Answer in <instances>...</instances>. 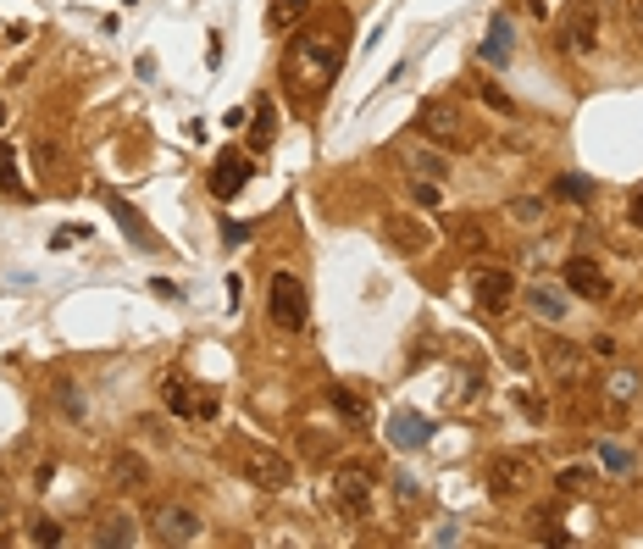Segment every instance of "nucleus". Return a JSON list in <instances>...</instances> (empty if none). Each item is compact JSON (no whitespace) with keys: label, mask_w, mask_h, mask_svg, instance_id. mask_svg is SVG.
<instances>
[{"label":"nucleus","mask_w":643,"mask_h":549,"mask_svg":"<svg viewBox=\"0 0 643 549\" xmlns=\"http://www.w3.org/2000/svg\"><path fill=\"white\" fill-rule=\"evenodd\" d=\"M316 6V0H272L266 6V28L272 34H289V28H300V17Z\"/></svg>","instance_id":"nucleus-19"},{"label":"nucleus","mask_w":643,"mask_h":549,"mask_svg":"<svg viewBox=\"0 0 643 549\" xmlns=\"http://www.w3.org/2000/svg\"><path fill=\"white\" fill-rule=\"evenodd\" d=\"M101 200H106V206H111V217H117V222H122V234H128V239H133V245H145V239H150V234H145V222H139V217H133V206H128V200H117V195H111V189H106V195H101Z\"/></svg>","instance_id":"nucleus-24"},{"label":"nucleus","mask_w":643,"mask_h":549,"mask_svg":"<svg viewBox=\"0 0 643 549\" xmlns=\"http://www.w3.org/2000/svg\"><path fill=\"white\" fill-rule=\"evenodd\" d=\"M56 400H62V410H67V417H83V394H78L72 383H56Z\"/></svg>","instance_id":"nucleus-32"},{"label":"nucleus","mask_w":643,"mask_h":549,"mask_svg":"<svg viewBox=\"0 0 643 549\" xmlns=\"http://www.w3.org/2000/svg\"><path fill=\"white\" fill-rule=\"evenodd\" d=\"M627 217H632V227H643V189L632 195V206H627Z\"/></svg>","instance_id":"nucleus-38"},{"label":"nucleus","mask_w":643,"mask_h":549,"mask_svg":"<svg viewBox=\"0 0 643 549\" xmlns=\"http://www.w3.org/2000/svg\"><path fill=\"white\" fill-rule=\"evenodd\" d=\"M266 311H272V323L289 328V333H300V328L311 323V294H305V284L294 278V272H272V284H266Z\"/></svg>","instance_id":"nucleus-3"},{"label":"nucleus","mask_w":643,"mask_h":549,"mask_svg":"<svg viewBox=\"0 0 643 549\" xmlns=\"http://www.w3.org/2000/svg\"><path fill=\"white\" fill-rule=\"evenodd\" d=\"M133 538H139V527H133L128 511H117V516H106V522L95 527V544H101V549H128Z\"/></svg>","instance_id":"nucleus-17"},{"label":"nucleus","mask_w":643,"mask_h":549,"mask_svg":"<svg viewBox=\"0 0 643 549\" xmlns=\"http://www.w3.org/2000/svg\"><path fill=\"white\" fill-rule=\"evenodd\" d=\"M250 172H255V167H250V156L227 145V150L211 161V195H216V200H234V195H245Z\"/></svg>","instance_id":"nucleus-10"},{"label":"nucleus","mask_w":643,"mask_h":549,"mask_svg":"<svg viewBox=\"0 0 643 549\" xmlns=\"http://www.w3.org/2000/svg\"><path fill=\"white\" fill-rule=\"evenodd\" d=\"M0 122H6V101H0Z\"/></svg>","instance_id":"nucleus-41"},{"label":"nucleus","mask_w":643,"mask_h":549,"mask_svg":"<svg viewBox=\"0 0 643 549\" xmlns=\"http://www.w3.org/2000/svg\"><path fill=\"white\" fill-rule=\"evenodd\" d=\"M222 239H227V245H245V239H250V227H245V222H227V227H222Z\"/></svg>","instance_id":"nucleus-36"},{"label":"nucleus","mask_w":643,"mask_h":549,"mask_svg":"<svg viewBox=\"0 0 643 549\" xmlns=\"http://www.w3.org/2000/svg\"><path fill=\"white\" fill-rule=\"evenodd\" d=\"M344 34H350V17L344 12H328V23H322V28H305L289 44V83H300L305 95H311V89H328L333 72L344 67Z\"/></svg>","instance_id":"nucleus-1"},{"label":"nucleus","mask_w":643,"mask_h":549,"mask_svg":"<svg viewBox=\"0 0 643 549\" xmlns=\"http://www.w3.org/2000/svg\"><path fill=\"white\" fill-rule=\"evenodd\" d=\"M389 245L405 250V255H422V250L433 245V227L417 222V217H389Z\"/></svg>","instance_id":"nucleus-15"},{"label":"nucleus","mask_w":643,"mask_h":549,"mask_svg":"<svg viewBox=\"0 0 643 549\" xmlns=\"http://www.w3.org/2000/svg\"><path fill=\"white\" fill-rule=\"evenodd\" d=\"M472 300H477V311L504 316V311H511V300H516V278L504 266H477L472 272Z\"/></svg>","instance_id":"nucleus-8"},{"label":"nucleus","mask_w":643,"mask_h":549,"mask_svg":"<svg viewBox=\"0 0 643 549\" xmlns=\"http://www.w3.org/2000/svg\"><path fill=\"white\" fill-rule=\"evenodd\" d=\"M410 167H417L422 178H433V183L449 178V172H444V156H433V150H410Z\"/></svg>","instance_id":"nucleus-29"},{"label":"nucleus","mask_w":643,"mask_h":549,"mask_svg":"<svg viewBox=\"0 0 643 549\" xmlns=\"http://www.w3.org/2000/svg\"><path fill=\"white\" fill-rule=\"evenodd\" d=\"M527 12H533V17H543V12H549V6H543V0H527Z\"/></svg>","instance_id":"nucleus-40"},{"label":"nucleus","mask_w":643,"mask_h":549,"mask_svg":"<svg viewBox=\"0 0 643 549\" xmlns=\"http://www.w3.org/2000/svg\"><path fill=\"white\" fill-rule=\"evenodd\" d=\"M593 355H605V361H610V355H616V339H610V333H600V339H593Z\"/></svg>","instance_id":"nucleus-37"},{"label":"nucleus","mask_w":643,"mask_h":549,"mask_svg":"<svg viewBox=\"0 0 643 549\" xmlns=\"http://www.w3.org/2000/svg\"><path fill=\"white\" fill-rule=\"evenodd\" d=\"M593 34H600V6H593V0H577L566 28H561V44H566V51H588Z\"/></svg>","instance_id":"nucleus-13"},{"label":"nucleus","mask_w":643,"mask_h":549,"mask_svg":"<svg viewBox=\"0 0 643 549\" xmlns=\"http://www.w3.org/2000/svg\"><path fill=\"white\" fill-rule=\"evenodd\" d=\"M417 128L427 133V140H438V145H466V111L449 106V101H427L417 111Z\"/></svg>","instance_id":"nucleus-9"},{"label":"nucleus","mask_w":643,"mask_h":549,"mask_svg":"<svg viewBox=\"0 0 643 549\" xmlns=\"http://www.w3.org/2000/svg\"><path fill=\"white\" fill-rule=\"evenodd\" d=\"M272 140H278V111H272V101H255V122H250V145L266 150Z\"/></svg>","instance_id":"nucleus-23"},{"label":"nucleus","mask_w":643,"mask_h":549,"mask_svg":"<svg viewBox=\"0 0 643 549\" xmlns=\"http://www.w3.org/2000/svg\"><path fill=\"white\" fill-rule=\"evenodd\" d=\"M555 195H561V200H571V206H582V200L593 195V183H588V178H577V172H566V178L555 183Z\"/></svg>","instance_id":"nucleus-28"},{"label":"nucleus","mask_w":643,"mask_h":549,"mask_svg":"<svg viewBox=\"0 0 643 549\" xmlns=\"http://www.w3.org/2000/svg\"><path fill=\"white\" fill-rule=\"evenodd\" d=\"M161 400H167L172 417H189V422H211L216 410H222V400H216L211 389L189 383V378H167V383H161Z\"/></svg>","instance_id":"nucleus-5"},{"label":"nucleus","mask_w":643,"mask_h":549,"mask_svg":"<svg viewBox=\"0 0 643 549\" xmlns=\"http://www.w3.org/2000/svg\"><path fill=\"white\" fill-rule=\"evenodd\" d=\"M300 438H305V444H300V449H305V455H316V461H328V455H333V449H339V444H333V438H322V433H300Z\"/></svg>","instance_id":"nucleus-31"},{"label":"nucleus","mask_w":643,"mask_h":549,"mask_svg":"<svg viewBox=\"0 0 643 549\" xmlns=\"http://www.w3.org/2000/svg\"><path fill=\"white\" fill-rule=\"evenodd\" d=\"M444 227H449V239H455V245H461V250H472V255H483V245H488V239H483V227H477V222H466V217H449Z\"/></svg>","instance_id":"nucleus-25"},{"label":"nucleus","mask_w":643,"mask_h":549,"mask_svg":"<svg viewBox=\"0 0 643 549\" xmlns=\"http://www.w3.org/2000/svg\"><path fill=\"white\" fill-rule=\"evenodd\" d=\"M527 305L538 311V323H561V316H566V294L555 284H533L527 289Z\"/></svg>","instance_id":"nucleus-18"},{"label":"nucleus","mask_w":643,"mask_h":549,"mask_svg":"<svg viewBox=\"0 0 643 549\" xmlns=\"http://www.w3.org/2000/svg\"><path fill=\"white\" fill-rule=\"evenodd\" d=\"M600 467H605V472H616V477H627V472L638 467V455H632L621 438H600Z\"/></svg>","instance_id":"nucleus-22"},{"label":"nucleus","mask_w":643,"mask_h":549,"mask_svg":"<svg viewBox=\"0 0 643 549\" xmlns=\"http://www.w3.org/2000/svg\"><path fill=\"white\" fill-rule=\"evenodd\" d=\"M543 217H549V206H543V200H533V195L511 200V222H516V227H538Z\"/></svg>","instance_id":"nucleus-26"},{"label":"nucleus","mask_w":643,"mask_h":549,"mask_svg":"<svg viewBox=\"0 0 643 549\" xmlns=\"http://www.w3.org/2000/svg\"><path fill=\"white\" fill-rule=\"evenodd\" d=\"M333 506H339L344 522H366V511H372V472H366V467H339Z\"/></svg>","instance_id":"nucleus-6"},{"label":"nucleus","mask_w":643,"mask_h":549,"mask_svg":"<svg viewBox=\"0 0 643 549\" xmlns=\"http://www.w3.org/2000/svg\"><path fill=\"white\" fill-rule=\"evenodd\" d=\"M227 467H234L245 483L266 488V494H283V488L294 483V461H289V455L266 449V444H255V438H234V444H227Z\"/></svg>","instance_id":"nucleus-2"},{"label":"nucleus","mask_w":643,"mask_h":549,"mask_svg":"<svg viewBox=\"0 0 643 549\" xmlns=\"http://www.w3.org/2000/svg\"><path fill=\"white\" fill-rule=\"evenodd\" d=\"M588 483H593V472H588V467H571V472H561V488H566V494H577V488H588Z\"/></svg>","instance_id":"nucleus-34"},{"label":"nucleus","mask_w":643,"mask_h":549,"mask_svg":"<svg viewBox=\"0 0 643 549\" xmlns=\"http://www.w3.org/2000/svg\"><path fill=\"white\" fill-rule=\"evenodd\" d=\"M566 289L582 294V300H610V278L600 272V261H588V255L566 261Z\"/></svg>","instance_id":"nucleus-12"},{"label":"nucleus","mask_w":643,"mask_h":549,"mask_svg":"<svg viewBox=\"0 0 643 549\" xmlns=\"http://www.w3.org/2000/svg\"><path fill=\"white\" fill-rule=\"evenodd\" d=\"M427 438H433V422L422 417V410H394V417H389V444H394L399 455L427 449Z\"/></svg>","instance_id":"nucleus-11"},{"label":"nucleus","mask_w":643,"mask_h":549,"mask_svg":"<svg viewBox=\"0 0 643 549\" xmlns=\"http://www.w3.org/2000/svg\"><path fill=\"white\" fill-rule=\"evenodd\" d=\"M145 477H150V472H145L139 455H128V449L111 455V483H117V488H145Z\"/></svg>","instance_id":"nucleus-21"},{"label":"nucleus","mask_w":643,"mask_h":549,"mask_svg":"<svg viewBox=\"0 0 643 549\" xmlns=\"http://www.w3.org/2000/svg\"><path fill=\"white\" fill-rule=\"evenodd\" d=\"M410 195H417V206H438V183H433V178H422Z\"/></svg>","instance_id":"nucleus-35"},{"label":"nucleus","mask_w":643,"mask_h":549,"mask_svg":"<svg viewBox=\"0 0 643 549\" xmlns=\"http://www.w3.org/2000/svg\"><path fill=\"white\" fill-rule=\"evenodd\" d=\"M150 533H156V544H167V549L195 544V538H200V516H195L189 506H178V499H167V506L150 511Z\"/></svg>","instance_id":"nucleus-7"},{"label":"nucleus","mask_w":643,"mask_h":549,"mask_svg":"<svg viewBox=\"0 0 643 549\" xmlns=\"http://www.w3.org/2000/svg\"><path fill=\"white\" fill-rule=\"evenodd\" d=\"M67 533L51 522V516H39V522H28V544H62Z\"/></svg>","instance_id":"nucleus-30"},{"label":"nucleus","mask_w":643,"mask_h":549,"mask_svg":"<svg viewBox=\"0 0 643 549\" xmlns=\"http://www.w3.org/2000/svg\"><path fill=\"white\" fill-rule=\"evenodd\" d=\"M543 366H549V372H555L561 383H571V378L582 372V350L566 344V339H543Z\"/></svg>","instance_id":"nucleus-16"},{"label":"nucleus","mask_w":643,"mask_h":549,"mask_svg":"<svg viewBox=\"0 0 643 549\" xmlns=\"http://www.w3.org/2000/svg\"><path fill=\"white\" fill-rule=\"evenodd\" d=\"M511 51H516V44H511V23L494 17L488 23V39H483V62L488 67H504V62H511Z\"/></svg>","instance_id":"nucleus-20"},{"label":"nucleus","mask_w":643,"mask_h":549,"mask_svg":"<svg viewBox=\"0 0 643 549\" xmlns=\"http://www.w3.org/2000/svg\"><path fill=\"white\" fill-rule=\"evenodd\" d=\"M638 23H643V17H638Z\"/></svg>","instance_id":"nucleus-42"},{"label":"nucleus","mask_w":643,"mask_h":549,"mask_svg":"<svg viewBox=\"0 0 643 549\" xmlns=\"http://www.w3.org/2000/svg\"><path fill=\"white\" fill-rule=\"evenodd\" d=\"M0 183L17 189V150H12V145H0Z\"/></svg>","instance_id":"nucleus-33"},{"label":"nucleus","mask_w":643,"mask_h":549,"mask_svg":"<svg viewBox=\"0 0 643 549\" xmlns=\"http://www.w3.org/2000/svg\"><path fill=\"white\" fill-rule=\"evenodd\" d=\"M533 477H538V461H533L527 449H499L494 461H488V494H494V499H516V494H527Z\"/></svg>","instance_id":"nucleus-4"},{"label":"nucleus","mask_w":643,"mask_h":549,"mask_svg":"<svg viewBox=\"0 0 643 549\" xmlns=\"http://www.w3.org/2000/svg\"><path fill=\"white\" fill-rule=\"evenodd\" d=\"M605 389H610V410H627V405L638 400V389H643V383H638L632 372H616V378H610Z\"/></svg>","instance_id":"nucleus-27"},{"label":"nucleus","mask_w":643,"mask_h":549,"mask_svg":"<svg viewBox=\"0 0 643 549\" xmlns=\"http://www.w3.org/2000/svg\"><path fill=\"white\" fill-rule=\"evenodd\" d=\"M328 400H333V410L344 417V428H366V422H372V394H360L350 383H333Z\"/></svg>","instance_id":"nucleus-14"},{"label":"nucleus","mask_w":643,"mask_h":549,"mask_svg":"<svg viewBox=\"0 0 643 549\" xmlns=\"http://www.w3.org/2000/svg\"><path fill=\"white\" fill-rule=\"evenodd\" d=\"M6 511H12V488H6V477H0V522H6Z\"/></svg>","instance_id":"nucleus-39"}]
</instances>
